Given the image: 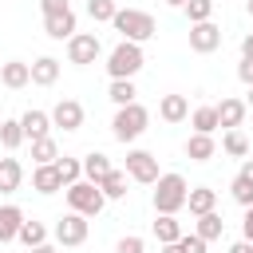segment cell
I'll return each mask as SVG.
<instances>
[{
	"label": "cell",
	"instance_id": "obj_2",
	"mask_svg": "<svg viewBox=\"0 0 253 253\" xmlns=\"http://www.w3.org/2000/svg\"><path fill=\"white\" fill-rule=\"evenodd\" d=\"M111 24H115V32H119L123 40H130V43H146V40L158 32L154 16H150V12H138V8H119Z\"/></svg>",
	"mask_w": 253,
	"mask_h": 253
},
{
	"label": "cell",
	"instance_id": "obj_3",
	"mask_svg": "<svg viewBox=\"0 0 253 253\" xmlns=\"http://www.w3.org/2000/svg\"><path fill=\"white\" fill-rule=\"evenodd\" d=\"M142 63H146L142 43L123 40V43L111 47V55H107V75H111V79H134V75L142 71Z\"/></svg>",
	"mask_w": 253,
	"mask_h": 253
},
{
	"label": "cell",
	"instance_id": "obj_36",
	"mask_svg": "<svg viewBox=\"0 0 253 253\" xmlns=\"http://www.w3.org/2000/svg\"><path fill=\"white\" fill-rule=\"evenodd\" d=\"M146 249V241L138 237V233H126V237H119V245H115V253H142Z\"/></svg>",
	"mask_w": 253,
	"mask_h": 253
},
{
	"label": "cell",
	"instance_id": "obj_40",
	"mask_svg": "<svg viewBox=\"0 0 253 253\" xmlns=\"http://www.w3.org/2000/svg\"><path fill=\"white\" fill-rule=\"evenodd\" d=\"M241 233H245V241H253V206H245V217H241Z\"/></svg>",
	"mask_w": 253,
	"mask_h": 253
},
{
	"label": "cell",
	"instance_id": "obj_17",
	"mask_svg": "<svg viewBox=\"0 0 253 253\" xmlns=\"http://www.w3.org/2000/svg\"><path fill=\"white\" fill-rule=\"evenodd\" d=\"M213 154H217L213 134H198V130H194V134L186 138V158H190V162H210Z\"/></svg>",
	"mask_w": 253,
	"mask_h": 253
},
{
	"label": "cell",
	"instance_id": "obj_5",
	"mask_svg": "<svg viewBox=\"0 0 253 253\" xmlns=\"http://www.w3.org/2000/svg\"><path fill=\"white\" fill-rule=\"evenodd\" d=\"M63 190H67V206H71L75 213H83V217H99L103 206H107L103 190H99L95 182H87V178H79V182H71V186H63Z\"/></svg>",
	"mask_w": 253,
	"mask_h": 253
},
{
	"label": "cell",
	"instance_id": "obj_38",
	"mask_svg": "<svg viewBox=\"0 0 253 253\" xmlns=\"http://www.w3.org/2000/svg\"><path fill=\"white\" fill-rule=\"evenodd\" d=\"M40 8H43V16H55V12H67L71 4L67 0H40Z\"/></svg>",
	"mask_w": 253,
	"mask_h": 253
},
{
	"label": "cell",
	"instance_id": "obj_47",
	"mask_svg": "<svg viewBox=\"0 0 253 253\" xmlns=\"http://www.w3.org/2000/svg\"><path fill=\"white\" fill-rule=\"evenodd\" d=\"M166 4H170V8H182V4H186V0H166Z\"/></svg>",
	"mask_w": 253,
	"mask_h": 253
},
{
	"label": "cell",
	"instance_id": "obj_37",
	"mask_svg": "<svg viewBox=\"0 0 253 253\" xmlns=\"http://www.w3.org/2000/svg\"><path fill=\"white\" fill-rule=\"evenodd\" d=\"M178 245H182V253H206V245H210V241H202L198 233H182V237H178Z\"/></svg>",
	"mask_w": 253,
	"mask_h": 253
},
{
	"label": "cell",
	"instance_id": "obj_29",
	"mask_svg": "<svg viewBox=\"0 0 253 253\" xmlns=\"http://www.w3.org/2000/svg\"><path fill=\"white\" fill-rule=\"evenodd\" d=\"M190 126H194L198 134H213V130H217V111H213V107H194Z\"/></svg>",
	"mask_w": 253,
	"mask_h": 253
},
{
	"label": "cell",
	"instance_id": "obj_14",
	"mask_svg": "<svg viewBox=\"0 0 253 253\" xmlns=\"http://www.w3.org/2000/svg\"><path fill=\"white\" fill-rule=\"evenodd\" d=\"M158 115H162V123H186V119H190L186 95H162V99H158Z\"/></svg>",
	"mask_w": 253,
	"mask_h": 253
},
{
	"label": "cell",
	"instance_id": "obj_13",
	"mask_svg": "<svg viewBox=\"0 0 253 253\" xmlns=\"http://www.w3.org/2000/svg\"><path fill=\"white\" fill-rule=\"evenodd\" d=\"M0 83H4V87H12V91H20V87H28V83H32V67H28L24 59H8V63L0 67Z\"/></svg>",
	"mask_w": 253,
	"mask_h": 253
},
{
	"label": "cell",
	"instance_id": "obj_30",
	"mask_svg": "<svg viewBox=\"0 0 253 253\" xmlns=\"http://www.w3.org/2000/svg\"><path fill=\"white\" fill-rule=\"evenodd\" d=\"M16 241H24L28 249H32V245H43V241H47V225H43V221H28V217H24V225H20Z\"/></svg>",
	"mask_w": 253,
	"mask_h": 253
},
{
	"label": "cell",
	"instance_id": "obj_43",
	"mask_svg": "<svg viewBox=\"0 0 253 253\" xmlns=\"http://www.w3.org/2000/svg\"><path fill=\"white\" fill-rule=\"evenodd\" d=\"M237 174H241V178H245V182H253V158H245V162H241V170H237Z\"/></svg>",
	"mask_w": 253,
	"mask_h": 253
},
{
	"label": "cell",
	"instance_id": "obj_1",
	"mask_svg": "<svg viewBox=\"0 0 253 253\" xmlns=\"http://www.w3.org/2000/svg\"><path fill=\"white\" fill-rule=\"evenodd\" d=\"M186 194H190V186H186L182 174H174V170L158 174L154 178V213H178V210H186Z\"/></svg>",
	"mask_w": 253,
	"mask_h": 253
},
{
	"label": "cell",
	"instance_id": "obj_31",
	"mask_svg": "<svg viewBox=\"0 0 253 253\" xmlns=\"http://www.w3.org/2000/svg\"><path fill=\"white\" fill-rule=\"evenodd\" d=\"M55 170H59L63 186H71V182L83 178V158H67V154H59V158H55Z\"/></svg>",
	"mask_w": 253,
	"mask_h": 253
},
{
	"label": "cell",
	"instance_id": "obj_25",
	"mask_svg": "<svg viewBox=\"0 0 253 253\" xmlns=\"http://www.w3.org/2000/svg\"><path fill=\"white\" fill-rule=\"evenodd\" d=\"M202 241H217L221 233H225V221H221V213L217 210H210V213H202L198 217V229H194Z\"/></svg>",
	"mask_w": 253,
	"mask_h": 253
},
{
	"label": "cell",
	"instance_id": "obj_10",
	"mask_svg": "<svg viewBox=\"0 0 253 253\" xmlns=\"http://www.w3.org/2000/svg\"><path fill=\"white\" fill-rule=\"evenodd\" d=\"M47 115H51V126H63V130H79L83 126V103H75V99H59Z\"/></svg>",
	"mask_w": 253,
	"mask_h": 253
},
{
	"label": "cell",
	"instance_id": "obj_19",
	"mask_svg": "<svg viewBox=\"0 0 253 253\" xmlns=\"http://www.w3.org/2000/svg\"><path fill=\"white\" fill-rule=\"evenodd\" d=\"M111 170H115V166H111V158H107L103 150H91V154H83V178H87V182H95V186H99V182H103Z\"/></svg>",
	"mask_w": 253,
	"mask_h": 253
},
{
	"label": "cell",
	"instance_id": "obj_39",
	"mask_svg": "<svg viewBox=\"0 0 253 253\" xmlns=\"http://www.w3.org/2000/svg\"><path fill=\"white\" fill-rule=\"evenodd\" d=\"M237 79H241L245 87H253V59H241V63H237Z\"/></svg>",
	"mask_w": 253,
	"mask_h": 253
},
{
	"label": "cell",
	"instance_id": "obj_20",
	"mask_svg": "<svg viewBox=\"0 0 253 253\" xmlns=\"http://www.w3.org/2000/svg\"><path fill=\"white\" fill-rule=\"evenodd\" d=\"M20 225H24V210L20 206H0V245L16 241Z\"/></svg>",
	"mask_w": 253,
	"mask_h": 253
},
{
	"label": "cell",
	"instance_id": "obj_22",
	"mask_svg": "<svg viewBox=\"0 0 253 253\" xmlns=\"http://www.w3.org/2000/svg\"><path fill=\"white\" fill-rule=\"evenodd\" d=\"M154 237H158V245L178 241V237H182V221H178V213H158V217H154Z\"/></svg>",
	"mask_w": 253,
	"mask_h": 253
},
{
	"label": "cell",
	"instance_id": "obj_28",
	"mask_svg": "<svg viewBox=\"0 0 253 253\" xmlns=\"http://www.w3.org/2000/svg\"><path fill=\"white\" fill-rule=\"evenodd\" d=\"M59 158V146H55V138L51 134H43V138H32V162L36 166H43V162H55Z\"/></svg>",
	"mask_w": 253,
	"mask_h": 253
},
{
	"label": "cell",
	"instance_id": "obj_44",
	"mask_svg": "<svg viewBox=\"0 0 253 253\" xmlns=\"http://www.w3.org/2000/svg\"><path fill=\"white\" fill-rule=\"evenodd\" d=\"M28 253H55V245H47V241H43V245H32Z\"/></svg>",
	"mask_w": 253,
	"mask_h": 253
},
{
	"label": "cell",
	"instance_id": "obj_32",
	"mask_svg": "<svg viewBox=\"0 0 253 253\" xmlns=\"http://www.w3.org/2000/svg\"><path fill=\"white\" fill-rule=\"evenodd\" d=\"M24 142V126H20V119H4L0 123V146L4 150H16Z\"/></svg>",
	"mask_w": 253,
	"mask_h": 253
},
{
	"label": "cell",
	"instance_id": "obj_16",
	"mask_svg": "<svg viewBox=\"0 0 253 253\" xmlns=\"http://www.w3.org/2000/svg\"><path fill=\"white\" fill-rule=\"evenodd\" d=\"M20 126H24V138H43V134H51V115L32 107L20 115Z\"/></svg>",
	"mask_w": 253,
	"mask_h": 253
},
{
	"label": "cell",
	"instance_id": "obj_26",
	"mask_svg": "<svg viewBox=\"0 0 253 253\" xmlns=\"http://www.w3.org/2000/svg\"><path fill=\"white\" fill-rule=\"evenodd\" d=\"M134 95H138L134 79H111V87H107V99H111L115 107H126V103H134Z\"/></svg>",
	"mask_w": 253,
	"mask_h": 253
},
{
	"label": "cell",
	"instance_id": "obj_48",
	"mask_svg": "<svg viewBox=\"0 0 253 253\" xmlns=\"http://www.w3.org/2000/svg\"><path fill=\"white\" fill-rule=\"evenodd\" d=\"M245 12H249V16H253V0H249V4H245Z\"/></svg>",
	"mask_w": 253,
	"mask_h": 253
},
{
	"label": "cell",
	"instance_id": "obj_12",
	"mask_svg": "<svg viewBox=\"0 0 253 253\" xmlns=\"http://www.w3.org/2000/svg\"><path fill=\"white\" fill-rule=\"evenodd\" d=\"M32 190H36V194H55V190H63V178H59L55 162H43V166L32 170Z\"/></svg>",
	"mask_w": 253,
	"mask_h": 253
},
{
	"label": "cell",
	"instance_id": "obj_7",
	"mask_svg": "<svg viewBox=\"0 0 253 253\" xmlns=\"http://www.w3.org/2000/svg\"><path fill=\"white\" fill-rule=\"evenodd\" d=\"M51 233H55V241H59V245L75 249V245H83V241H87L91 225H87V217H83V213H75V210H71V213H63V217L55 221V229H51Z\"/></svg>",
	"mask_w": 253,
	"mask_h": 253
},
{
	"label": "cell",
	"instance_id": "obj_8",
	"mask_svg": "<svg viewBox=\"0 0 253 253\" xmlns=\"http://www.w3.org/2000/svg\"><path fill=\"white\" fill-rule=\"evenodd\" d=\"M126 178L138 186H154L158 178V158L150 150H126Z\"/></svg>",
	"mask_w": 253,
	"mask_h": 253
},
{
	"label": "cell",
	"instance_id": "obj_21",
	"mask_svg": "<svg viewBox=\"0 0 253 253\" xmlns=\"http://www.w3.org/2000/svg\"><path fill=\"white\" fill-rule=\"evenodd\" d=\"M186 206H190L194 217H202V213H210V210L217 206V190H210V186H194V190L186 194Z\"/></svg>",
	"mask_w": 253,
	"mask_h": 253
},
{
	"label": "cell",
	"instance_id": "obj_9",
	"mask_svg": "<svg viewBox=\"0 0 253 253\" xmlns=\"http://www.w3.org/2000/svg\"><path fill=\"white\" fill-rule=\"evenodd\" d=\"M221 47V28L213 20H202V24H190V51L198 55H210Z\"/></svg>",
	"mask_w": 253,
	"mask_h": 253
},
{
	"label": "cell",
	"instance_id": "obj_45",
	"mask_svg": "<svg viewBox=\"0 0 253 253\" xmlns=\"http://www.w3.org/2000/svg\"><path fill=\"white\" fill-rule=\"evenodd\" d=\"M162 253H182V245H178V241H170V245H162Z\"/></svg>",
	"mask_w": 253,
	"mask_h": 253
},
{
	"label": "cell",
	"instance_id": "obj_41",
	"mask_svg": "<svg viewBox=\"0 0 253 253\" xmlns=\"http://www.w3.org/2000/svg\"><path fill=\"white\" fill-rule=\"evenodd\" d=\"M241 59H253V32L241 36Z\"/></svg>",
	"mask_w": 253,
	"mask_h": 253
},
{
	"label": "cell",
	"instance_id": "obj_27",
	"mask_svg": "<svg viewBox=\"0 0 253 253\" xmlns=\"http://www.w3.org/2000/svg\"><path fill=\"white\" fill-rule=\"evenodd\" d=\"M221 150H225L229 158H249V138L241 134V126L225 130V138H221Z\"/></svg>",
	"mask_w": 253,
	"mask_h": 253
},
{
	"label": "cell",
	"instance_id": "obj_49",
	"mask_svg": "<svg viewBox=\"0 0 253 253\" xmlns=\"http://www.w3.org/2000/svg\"><path fill=\"white\" fill-rule=\"evenodd\" d=\"M0 123H4V111H0Z\"/></svg>",
	"mask_w": 253,
	"mask_h": 253
},
{
	"label": "cell",
	"instance_id": "obj_11",
	"mask_svg": "<svg viewBox=\"0 0 253 253\" xmlns=\"http://www.w3.org/2000/svg\"><path fill=\"white\" fill-rule=\"evenodd\" d=\"M43 32L51 40H71L79 32V16L67 8V12H55V16H43Z\"/></svg>",
	"mask_w": 253,
	"mask_h": 253
},
{
	"label": "cell",
	"instance_id": "obj_24",
	"mask_svg": "<svg viewBox=\"0 0 253 253\" xmlns=\"http://www.w3.org/2000/svg\"><path fill=\"white\" fill-rule=\"evenodd\" d=\"M126 182H130V178H126V170H111V174L99 182V190H103V198H107V202H119V198H126Z\"/></svg>",
	"mask_w": 253,
	"mask_h": 253
},
{
	"label": "cell",
	"instance_id": "obj_34",
	"mask_svg": "<svg viewBox=\"0 0 253 253\" xmlns=\"http://www.w3.org/2000/svg\"><path fill=\"white\" fill-rule=\"evenodd\" d=\"M182 12H186V20H190V24H202V20H210V16H213V0H186V4H182Z\"/></svg>",
	"mask_w": 253,
	"mask_h": 253
},
{
	"label": "cell",
	"instance_id": "obj_4",
	"mask_svg": "<svg viewBox=\"0 0 253 253\" xmlns=\"http://www.w3.org/2000/svg\"><path fill=\"white\" fill-rule=\"evenodd\" d=\"M146 123H150V111L134 99V103H126V107L115 111V119H111V134H115L119 142H134V138L146 130Z\"/></svg>",
	"mask_w": 253,
	"mask_h": 253
},
{
	"label": "cell",
	"instance_id": "obj_6",
	"mask_svg": "<svg viewBox=\"0 0 253 253\" xmlns=\"http://www.w3.org/2000/svg\"><path fill=\"white\" fill-rule=\"evenodd\" d=\"M99 51H103V43H99V36H95V32H75V36L67 40V63H75V67L95 63V59H99Z\"/></svg>",
	"mask_w": 253,
	"mask_h": 253
},
{
	"label": "cell",
	"instance_id": "obj_42",
	"mask_svg": "<svg viewBox=\"0 0 253 253\" xmlns=\"http://www.w3.org/2000/svg\"><path fill=\"white\" fill-rule=\"evenodd\" d=\"M229 253H253V241H245V237H241V241H233V245H229Z\"/></svg>",
	"mask_w": 253,
	"mask_h": 253
},
{
	"label": "cell",
	"instance_id": "obj_35",
	"mask_svg": "<svg viewBox=\"0 0 253 253\" xmlns=\"http://www.w3.org/2000/svg\"><path fill=\"white\" fill-rule=\"evenodd\" d=\"M229 194H233V202H237L241 210H245V206H253V182H245L241 174L229 182Z\"/></svg>",
	"mask_w": 253,
	"mask_h": 253
},
{
	"label": "cell",
	"instance_id": "obj_18",
	"mask_svg": "<svg viewBox=\"0 0 253 253\" xmlns=\"http://www.w3.org/2000/svg\"><path fill=\"white\" fill-rule=\"evenodd\" d=\"M32 67V83L36 87H51L55 79H59V59L55 55H40L36 63H28Z\"/></svg>",
	"mask_w": 253,
	"mask_h": 253
},
{
	"label": "cell",
	"instance_id": "obj_33",
	"mask_svg": "<svg viewBox=\"0 0 253 253\" xmlns=\"http://www.w3.org/2000/svg\"><path fill=\"white\" fill-rule=\"evenodd\" d=\"M115 12H119V4H115V0H87V16H91L95 24H111V20H115Z\"/></svg>",
	"mask_w": 253,
	"mask_h": 253
},
{
	"label": "cell",
	"instance_id": "obj_50",
	"mask_svg": "<svg viewBox=\"0 0 253 253\" xmlns=\"http://www.w3.org/2000/svg\"><path fill=\"white\" fill-rule=\"evenodd\" d=\"M213 4H221V0H213Z\"/></svg>",
	"mask_w": 253,
	"mask_h": 253
},
{
	"label": "cell",
	"instance_id": "obj_15",
	"mask_svg": "<svg viewBox=\"0 0 253 253\" xmlns=\"http://www.w3.org/2000/svg\"><path fill=\"white\" fill-rule=\"evenodd\" d=\"M217 126H225V130H233V126H241V119H245V99H221L217 107Z\"/></svg>",
	"mask_w": 253,
	"mask_h": 253
},
{
	"label": "cell",
	"instance_id": "obj_23",
	"mask_svg": "<svg viewBox=\"0 0 253 253\" xmlns=\"http://www.w3.org/2000/svg\"><path fill=\"white\" fill-rule=\"evenodd\" d=\"M24 182V166L16 158H0V194H16Z\"/></svg>",
	"mask_w": 253,
	"mask_h": 253
},
{
	"label": "cell",
	"instance_id": "obj_46",
	"mask_svg": "<svg viewBox=\"0 0 253 253\" xmlns=\"http://www.w3.org/2000/svg\"><path fill=\"white\" fill-rule=\"evenodd\" d=\"M245 107H249V111H253V87H249V95H245Z\"/></svg>",
	"mask_w": 253,
	"mask_h": 253
}]
</instances>
